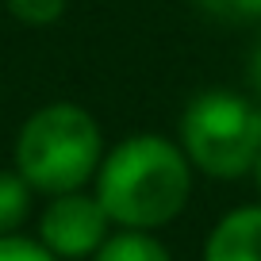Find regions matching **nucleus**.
I'll return each instance as SVG.
<instances>
[{
    "mask_svg": "<svg viewBox=\"0 0 261 261\" xmlns=\"http://www.w3.org/2000/svg\"><path fill=\"white\" fill-rule=\"evenodd\" d=\"M192 196V162L162 135H130L104 154L96 200L119 230H158L185 212Z\"/></svg>",
    "mask_w": 261,
    "mask_h": 261,
    "instance_id": "f257e3e1",
    "label": "nucleus"
},
{
    "mask_svg": "<svg viewBox=\"0 0 261 261\" xmlns=\"http://www.w3.org/2000/svg\"><path fill=\"white\" fill-rule=\"evenodd\" d=\"M104 162V130L81 104L58 100L27 115L16 139V173L46 196L81 192Z\"/></svg>",
    "mask_w": 261,
    "mask_h": 261,
    "instance_id": "f03ea898",
    "label": "nucleus"
},
{
    "mask_svg": "<svg viewBox=\"0 0 261 261\" xmlns=\"http://www.w3.org/2000/svg\"><path fill=\"white\" fill-rule=\"evenodd\" d=\"M180 150L207 177L238 180L253 173L261 158V104L242 92H200L180 115Z\"/></svg>",
    "mask_w": 261,
    "mask_h": 261,
    "instance_id": "7ed1b4c3",
    "label": "nucleus"
},
{
    "mask_svg": "<svg viewBox=\"0 0 261 261\" xmlns=\"http://www.w3.org/2000/svg\"><path fill=\"white\" fill-rule=\"evenodd\" d=\"M108 227H112V219L104 215L96 196L62 192V196H50L46 212L39 215V242L58 261H65V257L77 261L104 246Z\"/></svg>",
    "mask_w": 261,
    "mask_h": 261,
    "instance_id": "20e7f679",
    "label": "nucleus"
},
{
    "mask_svg": "<svg viewBox=\"0 0 261 261\" xmlns=\"http://www.w3.org/2000/svg\"><path fill=\"white\" fill-rule=\"evenodd\" d=\"M204 261H261V204L223 215L204 242Z\"/></svg>",
    "mask_w": 261,
    "mask_h": 261,
    "instance_id": "39448f33",
    "label": "nucleus"
},
{
    "mask_svg": "<svg viewBox=\"0 0 261 261\" xmlns=\"http://www.w3.org/2000/svg\"><path fill=\"white\" fill-rule=\"evenodd\" d=\"M92 261H173V257L150 230H119V234L104 238Z\"/></svg>",
    "mask_w": 261,
    "mask_h": 261,
    "instance_id": "423d86ee",
    "label": "nucleus"
},
{
    "mask_svg": "<svg viewBox=\"0 0 261 261\" xmlns=\"http://www.w3.org/2000/svg\"><path fill=\"white\" fill-rule=\"evenodd\" d=\"M31 192L35 188L19 173L0 169V234H16L19 230V223L31 212Z\"/></svg>",
    "mask_w": 261,
    "mask_h": 261,
    "instance_id": "0eeeda50",
    "label": "nucleus"
},
{
    "mask_svg": "<svg viewBox=\"0 0 261 261\" xmlns=\"http://www.w3.org/2000/svg\"><path fill=\"white\" fill-rule=\"evenodd\" d=\"M69 0H4V8L19 19L23 27H50L65 16Z\"/></svg>",
    "mask_w": 261,
    "mask_h": 261,
    "instance_id": "6e6552de",
    "label": "nucleus"
},
{
    "mask_svg": "<svg viewBox=\"0 0 261 261\" xmlns=\"http://www.w3.org/2000/svg\"><path fill=\"white\" fill-rule=\"evenodd\" d=\"M0 261H58L42 242L23 234H0Z\"/></svg>",
    "mask_w": 261,
    "mask_h": 261,
    "instance_id": "1a4fd4ad",
    "label": "nucleus"
},
{
    "mask_svg": "<svg viewBox=\"0 0 261 261\" xmlns=\"http://www.w3.org/2000/svg\"><path fill=\"white\" fill-rule=\"evenodd\" d=\"M200 8H207L212 16L234 19V23H246V19H261V0H196Z\"/></svg>",
    "mask_w": 261,
    "mask_h": 261,
    "instance_id": "9d476101",
    "label": "nucleus"
},
{
    "mask_svg": "<svg viewBox=\"0 0 261 261\" xmlns=\"http://www.w3.org/2000/svg\"><path fill=\"white\" fill-rule=\"evenodd\" d=\"M250 81H253V89L261 92V42H257V50H253V58H250Z\"/></svg>",
    "mask_w": 261,
    "mask_h": 261,
    "instance_id": "9b49d317",
    "label": "nucleus"
},
{
    "mask_svg": "<svg viewBox=\"0 0 261 261\" xmlns=\"http://www.w3.org/2000/svg\"><path fill=\"white\" fill-rule=\"evenodd\" d=\"M253 185H257V192H261V158L253 162Z\"/></svg>",
    "mask_w": 261,
    "mask_h": 261,
    "instance_id": "f8f14e48",
    "label": "nucleus"
}]
</instances>
